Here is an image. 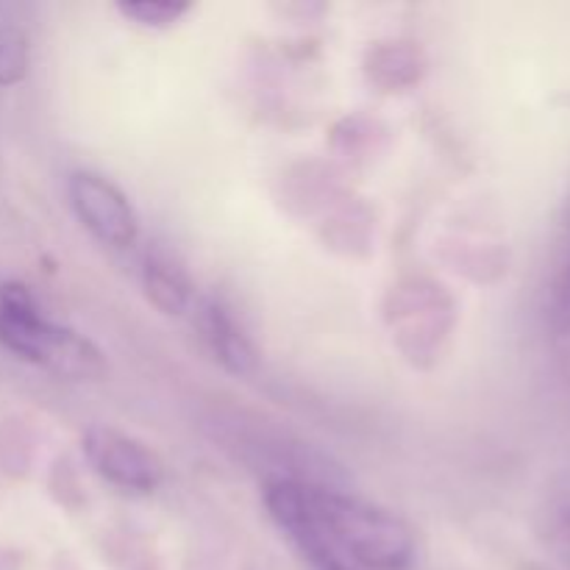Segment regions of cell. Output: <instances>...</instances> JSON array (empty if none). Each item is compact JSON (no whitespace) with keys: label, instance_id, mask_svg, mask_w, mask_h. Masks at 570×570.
Returning a JSON list of instances; mask_svg holds the SVG:
<instances>
[{"label":"cell","instance_id":"1","mask_svg":"<svg viewBox=\"0 0 570 570\" xmlns=\"http://www.w3.org/2000/svg\"><path fill=\"white\" fill-rule=\"evenodd\" d=\"M0 345L76 382L100 379L106 371L98 345L72 328L45 321L33 295L14 282L0 287Z\"/></svg>","mask_w":570,"mask_h":570},{"label":"cell","instance_id":"2","mask_svg":"<svg viewBox=\"0 0 570 570\" xmlns=\"http://www.w3.org/2000/svg\"><path fill=\"white\" fill-rule=\"evenodd\" d=\"M317 518L337 549L371 570H404L415 557L410 523L356 495L309 488Z\"/></svg>","mask_w":570,"mask_h":570},{"label":"cell","instance_id":"3","mask_svg":"<svg viewBox=\"0 0 570 570\" xmlns=\"http://www.w3.org/2000/svg\"><path fill=\"white\" fill-rule=\"evenodd\" d=\"M265 507L273 523L293 543L309 570H351L348 560L317 518L309 488L295 479H271L265 484Z\"/></svg>","mask_w":570,"mask_h":570},{"label":"cell","instance_id":"4","mask_svg":"<svg viewBox=\"0 0 570 570\" xmlns=\"http://www.w3.org/2000/svg\"><path fill=\"white\" fill-rule=\"evenodd\" d=\"M81 449L95 473L120 490L150 493L165 479V465L148 445L111 426L87 429Z\"/></svg>","mask_w":570,"mask_h":570},{"label":"cell","instance_id":"5","mask_svg":"<svg viewBox=\"0 0 570 570\" xmlns=\"http://www.w3.org/2000/svg\"><path fill=\"white\" fill-rule=\"evenodd\" d=\"M70 200L76 215L95 239L111 248H128L139 237V220L126 195L95 173L70 178Z\"/></svg>","mask_w":570,"mask_h":570},{"label":"cell","instance_id":"6","mask_svg":"<svg viewBox=\"0 0 570 570\" xmlns=\"http://www.w3.org/2000/svg\"><path fill=\"white\" fill-rule=\"evenodd\" d=\"M200 328H204V337L209 343L212 354L217 356L226 371L237 373V376H245L256 367V351L250 345V340L245 337L243 328L237 326L232 315H228L226 306L209 304L200 309Z\"/></svg>","mask_w":570,"mask_h":570},{"label":"cell","instance_id":"7","mask_svg":"<svg viewBox=\"0 0 570 570\" xmlns=\"http://www.w3.org/2000/svg\"><path fill=\"white\" fill-rule=\"evenodd\" d=\"M145 293H148L150 304L156 309H161L165 315H181L189 306V278L184 273V267H178L173 262V256L154 250L145 262Z\"/></svg>","mask_w":570,"mask_h":570},{"label":"cell","instance_id":"8","mask_svg":"<svg viewBox=\"0 0 570 570\" xmlns=\"http://www.w3.org/2000/svg\"><path fill=\"white\" fill-rule=\"evenodd\" d=\"M28 72V37L17 26H0V87L20 83Z\"/></svg>","mask_w":570,"mask_h":570},{"label":"cell","instance_id":"9","mask_svg":"<svg viewBox=\"0 0 570 570\" xmlns=\"http://www.w3.org/2000/svg\"><path fill=\"white\" fill-rule=\"evenodd\" d=\"M122 17L145 28H170L189 11V3L181 0H134V3L117 6Z\"/></svg>","mask_w":570,"mask_h":570},{"label":"cell","instance_id":"10","mask_svg":"<svg viewBox=\"0 0 570 570\" xmlns=\"http://www.w3.org/2000/svg\"><path fill=\"white\" fill-rule=\"evenodd\" d=\"M549 323L557 334H570V234L562 245V256L557 262L554 278L549 293Z\"/></svg>","mask_w":570,"mask_h":570},{"label":"cell","instance_id":"11","mask_svg":"<svg viewBox=\"0 0 570 570\" xmlns=\"http://www.w3.org/2000/svg\"><path fill=\"white\" fill-rule=\"evenodd\" d=\"M546 521L557 540L570 543V473H566L551 490L549 504H546Z\"/></svg>","mask_w":570,"mask_h":570}]
</instances>
